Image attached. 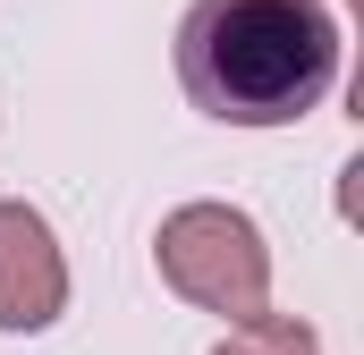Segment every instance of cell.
<instances>
[{"mask_svg":"<svg viewBox=\"0 0 364 355\" xmlns=\"http://www.w3.org/2000/svg\"><path fill=\"white\" fill-rule=\"evenodd\" d=\"M178 85L220 127H296L339 85L331 0H186Z\"/></svg>","mask_w":364,"mask_h":355,"instance_id":"6da1fadb","label":"cell"},{"mask_svg":"<svg viewBox=\"0 0 364 355\" xmlns=\"http://www.w3.org/2000/svg\"><path fill=\"white\" fill-rule=\"evenodd\" d=\"M153 263L186 305L220 313L229 330L272 313V246L237 203H178L153 237Z\"/></svg>","mask_w":364,"mask_h":355,"instance_id":"7a4b0ae2","label":"cell"},{"mask_svg":"<svg viewBox=\"0 0 364 355\" xmlns=\"http://www.w3.org/2000/svg\"><path fill=\"white\" fill-rule=\"evenodd\" d=\"M212 355H322V339H314L296 313H263V322H237Z\"/></svg>","mask_w":364,"mask_h":355,"instance_id":"277c9868","label":"cell"},{"mask_svg":"<svg viewBox=\"0 0 364 355\" xmlns=\"http://www.w3.org/2000/svg\"><path fill=\"white\" fill-rule=\"evenodd\" d=\"M68 313V263L34 203H0V330L34 339Z\"/></svg>","mask_w":364,"mask_h":355,"instance_id":"3957f363","label":"cell"}]
</instances>
